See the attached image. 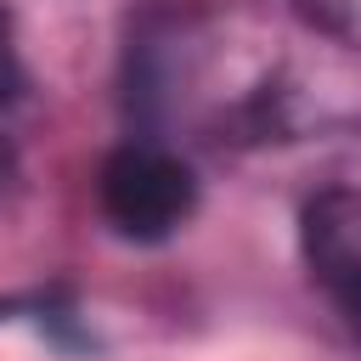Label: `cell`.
I'll use <instances>...</instances> for the list:
<instances>
[{
	"label": "cell",
	"mask_w": 361,
	"mask_h": 361,
	"mask_svg": "<svg viewBox=\"0 0 361 361\" xmlns=\"http://www.w3.org/2000/svg\"><path fill=\"white\" fill-rule=\"evenodd\" d=\"M197 203L192 169L180 158H169L164 147H118L102 164V214L135 237V243H158L169 237Z\"/></svg>",
	"instance_id": "6da1fadb"
},
{
	"label": "cell",
	"mask_w": 361,
	"mask_h": 361,
	"mask_svg": "<svg viewBox=\"0 0 361 361\" xmlns=\"http://www.w3.org/2000/svg\"><path fill=\"white\" fill-rule=\"evenodd\" d=\"M305 259L361 338V186L322 192L305 209Z\"/></svg>",
	"instance_id": "7a4b0ae2"
},
{
	"label": "cell",
	"mask_w": 361,
	"mask_h": 361,
	"mask_svg": "<svg viewBox=\"0 0 361 361\" xmlns=\"http://www.w3.org/2000/svg\"><path fill=\"white\" fill-rule=\"evenodd\" d=\"M17 96V45H11V23H6V6H0V107Z\"/></svg>",
	"instance_id": "3957f363"
},
{
	"label": "cell",
	"mask_w": 361,
	"mask_h": 361,
	"mask_svg": "<svg viewBox=\"0 0 361 361\" xmlns=\"http://www.w3.org/2000/svg\"><path fill=\"white\" fill-rule=\"evenodd\" d=\"M6 169H11V147L0 141V175H6Z\"/></svg>",
	"instance_id": "277c9868"
}]
</instances>
